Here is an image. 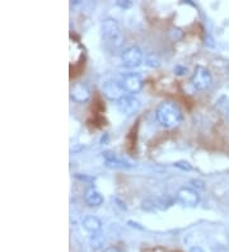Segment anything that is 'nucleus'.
I'll list each match as a JSON object with an SVG mask.
<instances>
[{
	"instance_id": "0eeeda50",
	"label": "nucleus",
	"mask_w": 229,
	"mask_h": 252,
	"mask_svg": "<svg viewBox=\"0 0 229 252\" xmlns=\"http://www.w3.org/2000/svg\"><path fill=\"white\" fill-rule=\"evenodd\" d=\"M122 86L126 94H135L139 93L143 88V78L136 73H129L122 77Z\"/></svg>"
},
{
	"instance_id": "9b49d317",
	"label": "nucleus",
	"mask_w": 229,
	"mask_h": 252,
	"mask_svg": "<svg viewBox=\"0 0 229 252\" xmlns=\"http://www.w3.org/2000/svg\"><path fill=\"white\" fill-rule=\"evenodd\" d=\"M84 199H86V203L88 204L89 206H92V208L102 205V203H103V196H102L101 192L96 190L95 188H89L88 190H87Z\"/></svg>"
},
{
	"instance_id": "1a4fd4ad",
	"label": "nucleus",
	"mask_w": 229,
	"mask_h": 252,
	"mask_svg": "<svg viewBox=\"0 0 229 252\" xmlns=\"http://www.w3.org/2000/svg\"><path fill=\"white\" fill-rule=\"evenodd\" d=\"M70 97L78 103H86L91 98V91L84 83H76L71 87Z\"/></svg>"
},
{
	"instance_id": "4468645a",
	"label": "nucleus",
	"mask_w": 229,
	"mask_h": 252,
	"mask_svg": "<svg viewBox=\"0 0 229 252\" xmlns=\"http://www.w3.org/2000/svg\"><path fill=\"white\" fill-rule=\"evenodd\" d=\"M173 166L178 169H182V171H191L193 169L191 164L189 162H186V160H178V162L174 163Z\"/></svg>"
},
{
	"instance_id": "dca6fc26",
	"label": "nucleus",
	"mask_w": 229,
	"mask_h": 252,
	"mask_svg": "<svg viewBox=\"0 0 229 252\" xmlns=\"http://www.w3.org/2000/svg\"><path fill=\"white\" fill-rule=\"evenodd\" d=\"M211 251H213V252H229L228 250H227L226 247H223V246H217V247H214V249L211 250Z\"/></svg>"
},
{
	"instance_id": "a211bd4d",
	"label": "nucleus",
	"mask_w": 229,
	"mask_h": 252,
	"mask_svg": "<svg viewBox=\"0 0 229 252\" xmlns=\"http://www.w3.org/2000/svg\"><path fill=\"white\" fill-rule=\"evenodd\" d=\"M189 252H205L204 250L201 249V247H198V246H194V247H191V249H190V251Z\"/></svg>"
},
{
	"instance_id": "aec40b11",
	"label": "nucleus",
	"mask_w": 229,
	"mask_h": 252,
	"mask_svg": "<svg viewBox=\"0 0 229 252\" xmlns=\"http://www.w3.org/2000/svg\"><path fill=\"white\" fill-rule=\"evenodd\" d=\"M226 117H227V121H228L229 124V107L227 108V112H226Z\"/></svg>"
},
{
	"instance_id": "20e7f679",
	"label": "nucleus",
	"mask_w": 229,
	"mask_h": 252,
	"mask_svg": "<svg viewBox=\"0 0 229 252\" xmlns=\"http://www.w3.org/2000/svg\"><path fill=\"white\" fill-rule=\"evenodd\" d=\"M102 92L108 99L119 101L121 97L126 94L122 86V78H111L108 80H104L102 83Z\"/></svg>"
},
{
	"instance_id": "7ed1b4c3",
	"label": "nucleus",
	"mask_w": 229,
	"mask_h": 252,
	"mask_svg": "<svg viewBox=\"0 0 229 252\" xmlns=\"http://www.w3.org/2000/svg\"><path fill=\"white\" fill-rule=\"evenodd\" d=\"M190 83L196 91H206L213 84V77H211L210 71L205 66L197 65L190 78Z\"/></svg>"
},
{
	"instance_id": "6ab92c4d",
	"label": "nucleus",
	"mask_w": 229,
	"mask_h": 252,
	"mask_svg": "<svg viewBox=\"0 0 229 252\" xmlns=\"http://www.w3.org/2000/svg\"><path fill=\"white\" fill-rule=\"evenodd\" d=\"M117 5L124 6V8H126V6H130V5H131V3H121V1H117Z\"/></svg>"
},
{
	"instance_id": "f03ea898",
	"label": "nucleus",
	"mask_w": 229,
	"mask_h": 252,
	"mask_svg": "<svg viewBox=\"0 0 229 252\" xmlns=\"http://www.w3.org/2000/svg\"><path fill=\"white\" fill-rule=\"evenodd\" d=\"M101 32H102V38L106 42L108 47L112 49H119L124 45V34H122L121 27L117 23L116 19L113 18H107L102 22L101 26Z\"/></svg>"
},
{
	"instance_id": "f3484780",
	"label": "nucleus",
	"mask_w": 229,
	"mask_h": 252,
	"mask_svg": "<svg viewBox=\"0 0 229 252\" xmlns=\"http://www.w3.org/2000/svg\"><path fill=\"white\" fill-rule=\"evenodd\" d=\"M103 252H121V251H120V250L117 249V247H113V246H111V247H107V249L104 250Z\"/></svg>"
},
{
	"instance_id": "ddd939ff",
	"label": "nucleus",
	"mask_w": 229,
	"mask_h": 252,
	"mask_svg": "<svg viewBox=\"0 0 229 252\" xmlns=\"http://www.w3.org/2000/svg\"><path fill=\"white\" fill-rule=\"evenodd\" d=\"M145 63H147L148 66L158 68L159 65H161V59H159V56L156 53H149L145 56Z\"/></svg>"
},
{
	"instance_id": "6e6552de",
	"label": "nucleus",
	"mask_w": 229,
	"mask_h": 252,
	"mask_svg": "<svg viewBox=\"0 0 229 252\" xmlns=\"http://www.w3.org/2000/svg\"><path fill=\"white\" fill-rule=\"evenodd\" d=\"M176 197L183 206H189V208H195L200 203V195L195 189L191 188L180 189Z\"/></svg>"
},
{
	"instance_id": "2eb2a0df",
	"label": "nucleus",
	"mask_w": 229,
	"mask_h": 252,
	"mask_svg": "<svg viewBox=\"0 0 229 252\" xmlns=\"http://www.w3.org/2000/svg\"><path fill=\"white\" fill-rule=\"evenodd\" d=\"M174 73L177 74V75H183V74L187 73V68H182V66L177 65V66L174 68Z\"/></svg>"
},
{
	"instance_id": "f257e3e1",
	"label": "nucleus",
	"mask_w": 229,
	"mask_h": 252,
	"mask_svg": "<svg viewBox=\"0 0 229 252\" xmlns=\"http://www.w3.org/2000/svg\"><path fill=\"white\" fill-rule=\"evenodd\" d=\"M156 117L157 121L165 129H174V127L180 126L183 120L180 106L172 101L162 102L157 108Z\"/></svg>"
},
{
	"instance_id": "f8f14e48",
	"label": "nucleus",
	"mask_w": 229,
	"mask_h": 252,
	"mask_svg": "<svg viewBox=\"0 0 229 252\" xmlns=\"http://www.w3.org/2000/svg\"><path fill=\"white\" fill-rule=\"evenodd\" d=\"M83 227L86 228L87 231L91 232V233L96 234L101 231L102 223L101 220L95 216H87L86 218L83 219Z\"/></svg>"
},
{
	"instance_id": "39448f33",
	"label": "nucleus",
	"mask_w": 229,
	"mask_h": 252,
	"mask_svg": "<svg viewBox=\"0 0 229 252\" xmlns=\"http://www.w3.org/2000/svg\"><path fill=\"white\" fill-rule=\"evenodd\" d=\"M122 65L128 69L137 68L143 63V51L137 46H130L121 54Z\"/></svg>"
},
{
	"instance_id": "9d476101",
	"label": "nucleus",
	"mask_w": 229,
	"mask_h": 252,
	"mask_svg": "<svg viewBox=\"0 0 229 252\" xmlns=\"http://www.w3.org/2000/svg\"><path fill=\"white\" fill-rule=\"evenodd\" d=\"M103 159L104 164L107 167H112V168H126V167H130L128 163L120 159L116 154L112 153V152H103Z\"/></svg>"
},
{
	"instance_id": "423d86ee",
	"label": "nucleus",
	"mask_w": 229,
	"mask_h": 252,
	"mask_svg": "<svg viewBox=\"0 0 229 252\" xmlns=\"http://www.w3.org/2000/svg\"><path fill=\"white\" fill-rule=\"evenodd\" d=\"M116 107L122 115H125V116H132V115L136 114L137 111H139V108H140V101L137 98H135L134 95L125 94L124 97H121L119 101H116Z\"/></svg>"
}]
</instances>
